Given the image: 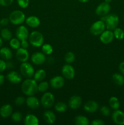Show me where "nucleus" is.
Here are the masks:
<instances>
[{
	"instance_id": "58836bf2",
	"label": "nucleus",
	"mask_w": 124,
	"mask_h": 125,
	"mask_svg": "<svg viewBox=\"0 0 124 125\" xmlns=\"http://www.w3.org/2000/svg\"><path fill=\"white\" fill-rule=\"evenodd\" d=\"M25 101L26 100L24 97H23V96H18V97L16 98L15 100V103L17 106H21V105L23 104Z\"/></svg>"
},
{
	"instance_id": "f257e3e1",
	"label": "nucleus",
	"mask_w": 124,
	"mask_h": 125,
	"mask_svg": "<svg viewBox=\"0 0 124 125\" xmlns=\"http://www.w3.org/2000/svg\"><path fill=\"white\" fill-rule=\"evenodd\" d=\"M21 90L26 95L32 96L38 92L37 82L35 79H26L23 83L21 85Z\"/></svg>"
},
{
	"instance_id": "3c124183",
	"label": "nucleus",
	"mask_w": 124,
	"mask_h": 125,
	"mask_svg": "<svg viewBox=\"0 0 124 125\" xmlns=\"http://www.w3.org/2000/svg\"><path fill=\"white\" fill-rule=\"evenodd\" d=\"M0 31H1V25H0Z\"/></svg>"
},
{
	"instance_id": "6ab92c4d",
	"label": "nucleus",
	"mask_w": 124,
	"mask_h": 125,
	"mask_svg": "<svg viewBox=\"0 0 124 125\" xmlns=\"http://www.w3.org/2000/svg\"><path fill=\"white\" fill-rule=\"evenodd\" d=\"M26 103L27 107L30 109H36L38 108L40 106V101L37 98L34 96V95L29 96L26 100Z\"/></svg>"
},
{
	"instance_id": "f03ea898",
	"label": "nucleus",
	"mask_w": 124,
	"mask_h": 125,
	"mask_svg": "<svg viewBox=\"0 0 124 125\" xmlns=\"http://www.w3.org/2000/svg\"><path fill=\"white\" fill-rule=\"evenodd\" d=\"M106 26V28L108 30H114L117 28L119 24V17L115 14H107L101 18Z\"/></svg>"
},
{
	"instance_id": "9b49d317",
	"label": "nucleus",
	"mask_w": 124,
	"mask_h": 125,
	"mask_svg": "<svg viewBox=\"0 0 124 125\" xmlns=\"http://www.w3.org/2000/svg\"><path fill=\"white\" fill-rule=\"evenodd\" d=\"M114 34L111 30H105L100 36V40L104 44L110 43L114 39Z\"/></svg>"
},
{
	"instance_id": "b1692460",
	"label": "nucleus",
	"mask_w": 124,
	"mask_h": 125,
	"mask_svg": "<svg viewBox=\"0 0 124 125\" xmlns=\"http://www.w3.org/2000/svg\"><path fill=\"white\" fill-rule=\"evenodd\" d=\"M24 123L26 125H38L39 124V120L34 115L28 114L24 118Z\"/></svg>"
},
{
	"instance_id": "4be33fe9",
	"label": "nucleus",
	"mask_w": 124,
	"mask_h": 125,
	"mask_svg": "<svg viewBox=\"0 0 124 125\" xmlns=\"http://www.w3.org/2000/svg\"><path fill=\"white\" fill-rule=\"evenodd\" d=\"M43 119L45 122L48 124H53L56 120V117L53 112L50 111H47L44 113Z\"/></svg>"
},
{
	"instance_id": "39448f33",
	"label": "nucleus",
	"mask_w": 124,
	"mask_h": 125,
	"mask_svg": "<svg viewBox=\"0 0 124 125\" xmlns=\"http://www.w3.org/2000/svg\"><path fill=\"white\" fill-rule=\"evenodd\" d=\"M106 26L103 21L98 20L94 22L90 28V32L94 35H100L105 30Z\"/></svg>"
},
{
	"instance_id": "37998d69",
	"label": "nucleus",
	"mask_w": 124,
	"mask_h": 125,
	"mask_svg": "<svg viewBox=\"0 0 124 125\" xmlns=\"http://www.w3.org/2000/svg\"><path fill=\"white\" fill-rule=\"evenodd\" d=\"M91 125H105V123L103 120H102L96 119V120H94L91 122Z\"/></svg>"
},
{
	"instance_id": "a19ab883",
	"label": "nucleus",
	"mask_w": 124,
	"mask_h": 125,
	"mask_svg": "<svg viewBox=\"0 0 124 125\" xmlns=\"http://www.w3.org/2000/svg\"><path fill=\"white\" fill-rule=\"evenodd\" d=\"M7 68V63L4 60L0 59V73L3 72Z\"/></svg>"
},
{
	"instance_id": "6e6552de",
	"label": "nucleus",
	"mask_w": 124,
	"mask_h": 125,
	"mask_svg": "<svg viewBox=\"0 0 124 125\" xmlns=\"http://www.w3.org/2000/svg\"><path fill=\"white\" fill-rule=\"evenodd\" d=\"M62 73L63 76L67 79H72L75 76V70L74 67L68 63L62 67Z\"/></svg>"
},
{
	"instance_id": "09e8293b",
	"label": "nucleus",
	"mask_w": 124,
	"mask_h": 125,
	"mask_svg": "<svg viewBox=\"0 0 124 125\" xmlns=\"http://www.w3.org/2000/svg\"><path fill=\"white\" fill-rule=\"evenodd\" d=\"M2 38L0 37V48L2 47Z\"/></svg>"
},
{
	"instance_id": "4c0bfd02",
	"label": "nucleus",
	"mask_w": 124,
	"mask_h": 125,
	"mask_svg": "<svg viewBox=\"0 0 124 125\" xmlns=\"http://www.w3.org/2000/svg\"><path fill=\"white\" fill-rule=\"evenodd\" d=\"M100 112L103 115L106 116V117H108V115H109L110 114V109H109V107H108L106 106H102L100 108Z\"/></svg>"
},
{
	"instance_id": "f704fd0d",
	"label": "nucleus",
	"mask_w": 124,
	"mask_h": 125,
	"mask_svg": "<svg viewBox=\"0 0 124 125\" xmlns=\"http://www.w3.org/2000/svg\"><path fill=\"white\" fill-rule=\"evenodd\" d=\"M49 88V84L47 82L42 81L38 85V90L40 92H45Z\"/></svg>"
},
{
	"instance_id": "412c9836",
	"label": "nucleus",
	"mask_w": 124,
	"mask_h": 125,
	"mask_svg": "<svg viewBox=\"0 0 124 125\" xmlns=\"http://www.w3.org/2000/svg\"><path fill=\"white\" fill-rule=\"evenodd\" d=\"M26 23L30 28H37L40 24V20L36 16H30L26 19Z\"/></svg>"
},
{
	"instance_id": "bb28decb",
	"label": "nucleus",
	"mask_w": 124,
	"mask_h": 125,
	"mask_svg": "<svg viewBox=\"0 0 124 125\" xmlns=\"http://www.w3.org/2000/svg\"><path fill=\"white\" fill-rule=\"evenodd\" d=\"M75 123L77 125H88L89 122L88 118L83 115H78L75 118Z\"/></svg>"
},
{
	"instance_id": "1a4fd4ad",
	"label": "nucleus",
	"mask_w": 124,
	"mask_h": 125,
	"mask_svg": "<svg viewBox=\"0 0 124 125\" xmlns=\"http://www.w3.org/2000/svg\"><path fill=\"white\" fill-rule=\"evenodd\" d=\"M111 9V6L109 3L106 2H102L97 7L96 9V13L98 16L103 17L108 14Z\"/></svg>"
},
{
	"instance_id": "7c9ffc66",
	"label": "nucleus",
	"mask_w": 124,
	"mask_h": 125,
	"mask_svg": "<svg viewBox=\"0 0 124 125\" xmlns=\"http://www.w3.org/2000/svg\"><path fill=\"white\" fill-rule=\"evenodd\" d=\"M68 109V106L63 102H58L55 105V109L58 112H64Z\"/></svg>"
},
{
	"instance_id": "2f4dec72",
	"label": "nucleus",
	"mask_w": 124,
	"mask_h": 125,
	"mask_svg": "<svg viewBox=\"0 0 124 125\" xmlns=\"http://www.w3.org/2000/svg\"><path fill=\"white\" fill-rule=\"evenodd\" d=\"M113 34L114 37L117 40H122L124 38V31L121 28H116L114 29Z\"/></svg>"
},
{
	"instance_id": "5701e85b",
	"label": "nucleus",
	"mask_w": 124,
	"mask_h": 125,
	"mask_svg": "<svg viewBox=\"0 0 124 125\" xmlns=\"http://www.w3.org/2000/svg\"><path fill=\"white\" fill-rule=\"evenodd\" d=\"M12 51L9 48L2 47L0 48V56L3 59L9 61L12 58Z\"/></svg>"
},
{
	"instance_id": "c03bdc74",
	"label": "nucleus",
	"mask_w": 124,
	"mask_h": 125,
	"mask_svg": "<svg viewBox=\"0 0 124 125\" xmlns=\"http://www.w3.org/2000/svg\"><path fill=\"white\" fill-rule=\"evenodd\" d=\"M21 46L23 48L27 49L29 47V43L27 40H23L21 41Z\"/></svg>"
},
{
	"instance_id": "a18cd8bd",
	"label": "nucleus",
	"mask_w": 124,
	"mask_h": 125,
	"mask_svg": "<svg viewBox=\"0 0 124 125\" xmlns=\"http://www.w3.org/2000/svg\"><path fill=\"white\" fill-rule=\"evenodd\" d=\"M119 68L122 74H124V62H122L121 63L119 64Z\"/></svg>"
},
{
	"instance_id": "393cba45",
	"label": "nucleus",
	"mask_w": 124,
	"mask_h": 125,
	"mask_svg": "<svg viewBox=\"0 0 124 125\" xmlns=\"http://www.w3.org/2000/svg\"><path fill=\"white\" fill-rule=\"evenodd\" d=\"M113 81L116 85L122 86L124 84V76L119 73H114L112 76Z\"/></svg>"
},
{
	"instance_id": "e433bc0d",
	"label": "nucleus",
	"mask_w": 124,
	"mask_h": 125,
	"mask_svg": "<svg viewBox=\"0 0 124 125\" xmlns=\"http://www.w3.org/2000/svg\"><path fill=\"white\" fill-rule=\"evenodd\" d=\"M18 6L23 9L28 7L29 4V0H17Z\"/></svg>"
},
{
	"instance_id": "49530a36",
	"label": "nucleus",
	"mask_w": 124,
	"mask_h": 125,
	"mask_svg": "<svg viewBox=\"0 0 124 125\" xmlns=\"http://www.w3.org/2000/svg\"><path fill=\"white\" fill-rule=\"evenodd\" d=\"M4 76L0 73V85H2V84H3L4 82Z\"/></svg>"
},
{
	"instance_id": "473e14b6",
	"label": "nucleus",
	"mask_w": 124,
	"mask_h": 125,
	"mask_svg": "<svg viewBox=\"0 0 124 125\" xmlns=\"http://www.w3.org/2000/svg\"><path fill=\"white\" fill-rule=\"evenodd\" d=\"M75 54L71 51L67 52L65 54V56H64V60H65L66 62L67 63H69V64L74 62V61H75Z\"/></svg>"
},
{
	"instance_id": "ddd939ff",
	"label": "nucleus",
	"mask_w": 124,
	"mask_h": 125,
	"mask_svg": "<svg viewBox=\"0 0 124 125\" xmlns=\"http://www.w3.org/2000/svg\"><path fill=\"white\" fill-rule=\"evenodd\" d=\"M16 36L20 41L27 40L29 37V31L24 26H20L16 31Z\"/></svg>"
},
{
	"instance_id": "423d86ee",
	"label": "nucleus",
	"mask_w": 124,
	"mask_h": 125,
	"mask_svg": "<svg viewBox=\"0 0 124 125\" xmlns=\"http://www.w3.org/2000/svg\"><path fill=\"white\" fill-rule=\"evenodd\" d=\"M20 72L22 75L27 78H31L34 76V68L32 65L28 62H22L20 66Z\"/></svg>"
},
{
	"instance_id": "c756f323",
	"label": "nucleus",
	"mask_w": 124,
	"mask_h": 125,
	"mask_svg": "<svg viewBox=\"0 0 124 125\" xmlns=\"http://www.w3.org/2000/svg\"><path fill=\"white\" fill-rule=\"evenodd\" d=\"M10 46L14 50H18L21 46V41L17 38H13L10 40Z\"/></svg>"
},
{
	"instance_id": "7ed1b4c3",
	"label": "nucleus",
	"mask_w": 124,
	"mask_h": 125,
	"mask_svg": "<svg viewBox=\"0 0 124 125\" xmlns=\"http://www.w3.org/2000/svg\"><path fill=\"white\" fill-rule=\"evenodd\" d=\"M29 41L34 47H40L43 44L44 37L41 32L34 31L29 35Z\"/></svg>"
},
{
	"instance_id": "72a5a7b5",
	"label": "nucleus",
	"mask_w": 124,
	"mask_h": 125,
	"mask_svg": "<svg viewBox=\"0 0 124 125\" xmlns=\"http://www.w3.org/2000/svg\"><path fill=\"white\" fill-rule=\"evenodd\" d=\"M42 51L44 54L50 55L53 52V48L50 44H44L42 45Z\"/></svg>"
},
{
	"instance_id": "0eeeda50",
	"label": "nucleus",
	"mask_w": 124,
	"mask_h": 125,
	"mask_svg": "<svg viewBox=\"0 0 124 125\" xmlns=\"http://www.w3.org/2000/svg\"><path fill=\"white\" fill-rule=\"evenodd\" d=\"M55 98L53 94L51 92H46L41 98V103L43 106L46 108H49L53 105Z\"/></svg>"
},
{
	"instance_id": "cd10ccee",
	"label": "nucleus",
	"mask_w": 124,
	"mask_h": 125,
	"mask_svg": "<svg viewBox=\"0 0 124 125\" xmlns=\"http://www.w3.org/2000/svg\"><path fill=\"white\" fill-rule=\"evenodd\" d=\"M109 105L113 109H119L120 107V102L117 98L115 96H112L109 100Z\"/></svg>"
},
{
	"instance_id": "79ce46f5",
	"label": "nucleus",
	"mask_w": 124,
	"mask_h": 125,
	"mask_svg": "<svg viewBox=\"0 0 124 125\" xmlns=\"http://www.w3.org/2000/svg\"><path fill=\"white\" fill-rule=\"evenodd\" d=\"M10 22L9 19L7 18H3L0 20V25L1 26H6Z\"/></svg>"
},
{
	"instance_id": "aec40b11",
	"label": "nucleus",
	"mask_w": 124,
	"mask_h": 125,
	"mask_svg": "<svg viewBox=\"0 0 124 125\" xmlns=\"http://www.w3.org/2000/svg\"><path fill=\"white\" fill-rule=\"evenodd\" d=\"M84 110L89 113H94L98 109V104L94 101H88L84 105Z\"/></svg>"
},
{
	"instance_id": "4468645a",
	"label": "nucleus",
	"mask_w": 124,
	"mask_h": 125,
	"mask_svg": "<svg viewBox=\"0 0 124 125\" xmlns=\"http://www.w3.org/2000/svg\"><path fill=\"white\" fill-rule=\"evenodd\" d=\"M16 57L19 61L21 62H27L29 57V54L27 49L19 48L16 52Z\"/></svg>"
},
{
	"instance_id": "f3484780",
	"label": "nucleus",
	"mask_w": 124,
	"mask_h": 125,
	"mask_svg": "<svg viewBox=\"0 0 124 125\" xmlns=\"http://www.w3.org/2000/svg\"><path fill=\"white\" fill-rule=\"evenodd\" d=\"M7 79H8L10 83L17 84L21 83L22 80V77L21 74L18 72H15V71H12L7 74Z\"/></svg>"
},
{
	"instance_id": "a878e982",
	"label": "nucleus",
	"mask_w": 124,
	"mask_h": 125,
	"mask_svg": "<svg viewBox=\"0 0 124 125\" xmlns=\"http://www.w3.org/2000/svg\"><path fill=\"white\" fill-rule=\"evenodd\" d=\"M46 76V72L43 69H39L34 73V79H35L36 82H40L43 80Z\"/></svg>"
},
{
	"instance_id": "de8ad7c7",
	"label": "nucleus",
	"mask_w": 124,
	"mask_h": 125,
	"mask_svg": "<svg viewBox=\"0 0 124 125\" xmlns=\"http://www.w3.org/2000/svg\"><path fill=\"white\" fill-rule=\"evenodd\" d=\"M79 1H80V2H82V3H85V2H88L90 0H78Z\"/></svg>"
},
{
	"instance_id": "f8f14e48",
	"label": "nucleus",
	"mask_w": 124,
	"mask_h": 125,
	"mask_svg": "<svg viewBox=\"0 0 124 125\" xmlns=\"http://www.w3.org/2000/svg\"><path fill=\"white\" fill-rule=\"evenodd\" d=\"M46 56L43 52H36L32 55L31 61L35 65H42L46 62Z\"/></svg>"
},
{
	"instance_id": "20e7f679",
	"label": "nucleus",
	"mask_w": 124,
	"mask_h": 125,
	"mask_svg": "<svg viewBox=\"0 0 124 125\" xmlns=\"http://www.w3.org/2000/svg\"><path fill=\"white\" fill-rule=\"evenodd\" d=\"M10 22L14 25L21 24L26 20V16L22 11L14 10L10 13L9 17Z\"/></svg>"
},
{
	"instance_id": "8fccbe9b",
	"label": "nucleus",
	"mask_w": 124,
	"mask_h": 125,
	"mask_svg": "<svg viewBox=\"0 0 124 125\" xmlns=\"http://www.w3.org/2000/svg\"><path fill=\"white\" fill-rule=\"evenodd\" d=\"M105 2H108V3H109V2H111L112 1V0H104Z\"/></svg>"
},
{
	"instance_id": "c9c22d12",
	"label": "nucleus",
	"mask_w": 124,
	"mask_h": 125,
	"mask_svg": "<svg viewBox=\"0 0 124 125\" xmlns=\"http://www.w3.org/2000/svg\"><path fill=\"white\" fill-rule=\"evenodd\" d=\"M11 118L12 120L15 122H20L23 119V115L21 114L19 112H15L14 113L12 114L11 115Z\"/></svg>"
},
{
	"instance_id": "a211bd4d",
	"label": "nucleus",
	"mask_w": 124,
	"mask_h": 125,
	"mask_svg": "<svg viewBox=\"0 0 124 125\" xmlns=\"http://www.w3.org/2000/svg\"><path fill=\"white\" fill-rule=\"evenodd\" d=\"M13 112V107L10 104H6L0 107V115L2 118H8L11 116Z\"/></svg>"
},
{
	"instance_id": "c85d7f7f",
	"label": "nucleus",
	"mask_w": 124,
	"mask_h": 125,
	"mask_svg": "<svg viewBox=\"0 0 124 125\" xmlns=\"http://www.w3.org/2000/svg\"><path fill=\"white\" fill-rule=\"evenodd\" d=\"M1 37L5 40H10L12 38V34L9 29L3 28L1 30Z\"/></svg>"
},
{
	"instance_id": "ea45409f",
	"label": "nucleus",
	"mask_w": 124,
	"mask_h": 125,
	"mask_svg": "<svg viewBox=\"0 0 124 125\" xmlns=\"http://www.w3.org/2000/svg\"><path fill=\"white\" fill-rule=\"evenodd\" d=\"M13 2V0H0V5L1 6L6 7L12 4Z\"/></svg>"
},
{
	"instance_id": "2eb2a0df",
	"label": "nucleus",
	"mask_w": 124,
	"mask_h": 125,
	"mask_svg": "<svg viewBox=\"0 0 124 125\" xmlns=\"http://www.w3.org/2000/svg\"><path fill=\"white\" fill-rule=\"evenodd\" d=\"M82 103V99L80 96L74 95L70 98L68 102V104L72 109H77L80 107Z\"/></svg>"
},
{
	"instance_id": "9d476101",
	"label": "nucleus",
	"mask_w": 124,
	"mask_h": 125,
	"mask_svg": "<svg viewBox=\"0 0 124 125\" xmlns=\"http://www.w3.org/2000/svg\"><path fill=\"white\" fill-rule=\"evenodd\" d=\"M112 120L115 124L124 125V112L119 109L115 110L112 114Z\"/></svg>"
},
{
	"instance_id": "dca6fc26",
	"label": "nucleus",
	"mask_w": 124,
	"mask_h": 125,
	"mask_svg": "<svg viewBox=\"0 0 124 125\" xmlns=\"http://www.w3.org/2000/svg\"><path fill=\"white\" fill-rule=\"evenodd\" d=\"M64 78L60 76H57L50 80V85L53 89H60L64 85Z\"/></svg>"
}]
</instances>
